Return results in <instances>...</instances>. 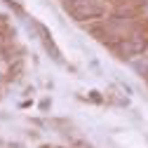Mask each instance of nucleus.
Instances as JSON below:
<instances>
[{
  "mask_svg": "<svg viewBox=\"0 0 148 148\" xmlns=\"http://www.w3.org/2000/svg\"><path fill=\"white\" fill-rule=\"evenodd\" d=\"M113 52H115L118 59L132 61V59H136V57H141V54L148 52V35H146V33L125 35V38H120V40L113 45Z\"/></svg>",
  "mask_w": 148,
  "mask_h": 148,
  "instance_id": "obj_1",
  "label": "nucleus"
},
{
  "mask_svg": "<svg viewBox=\"0 0 148 148\" xmlns=\"http://www.w3.org/2000/svg\"><path fill=\"white\" fill-rule=\"evenodd\" d=\"M66 12L80 24H92V21H99L101 16H106V7L99 0H80L73 7H68Z\"/></svg>",
  "mask_w": 148,
  "mask_h": 148,
  "instance_id": "obj_2",
  "label": "nucleus"
},
{
  "mask_svg": "<svg viewBox=\"0 0 148 148\" xmlns=\"http://www.w3.org/2000/svg\"><path fill=\"white\" fill-rule=\"evenodd\" d=\"M87 31H89L92 35H94V38H97L101 45H106V47H110V49H113V45L120 40L118 35H115L113 31H110V28L106 26V21H92V24L87 26Z\"/></svg>",
  "mask_w": 148,
  "mask_h": 148,
  "instance_id": "obj_3",
  "label": "nucleus"
},
{
  "mask_svg": "<svg viewBox=\"0 0 148 148\" xmlns=\"http://www.w3.org/2000/svg\"><path fill=\"white\" fill-rule=\"evenodd\" d=\"M31 26L38 31V35H40V40H42V45H45V49L49 52V57L57 61V64H61L64 61V57H61V49L57 47V42H54V38H52V33L42 26V24H38V21H31Z\"/></svg>",
  "mask_w": 148,
  "mask_h": 148,
  "instance_id": "obj_4",
  "label": "nucleus"
},
{
  "mask_svg": "<svg viewBox=\"0 0 148 148\" xmlns=\"http://www.w3.org/2000/svg\"><path fill=\"white\" fill-rule=\"evenodd\" d=\"M89 99H92V101H101V99H99V92H89Z\"/></svg>",
  "mask_w": 148,
  "mask_h": 148,
  "instance_id": "obj_5",
  "label": "nucleus"
},
{
  "mask_svg": "<svg viewBox=\"0 0 148 148\" xmlns=\"http://www.w3.org/2000/svg\"><path fill=\"white\" fill-rule=\"evenodd\" d=\"M146 82H148V75H146Z\"/></svg>",
  "mask_w": 148,
  "mask_h": 148,
  "instance_id": "obj_6",
  "label": "nucleus"
}]
</instances>
